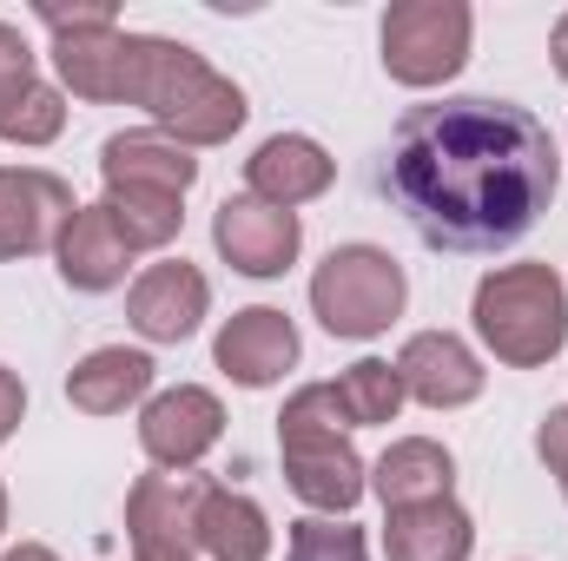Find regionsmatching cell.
Returning <instances> with one entry per match:
<instances>
[{
    "label": "cell",
    "instance_id": "obj_1",
    "mask_svg": "<svg viewBox=\"0 0 568 561\" xmlns=\"http://www.w3.org/2000/svg\"><path fill=\"white\" fill-rule=\"evenodd\" d=\"M562 152L516 100H436L410 106L390 133L384 192L436 252H503L556 198Z\"/></svg>",
    "mask_w": 568,
    "mask_h": 561
},
{
    "label": "cell",
    "instance_id": "obj_2",
    "mask_svg": "<svg viewBox=\"0 0 568 561\" xmlns=\"http://www.w3.org/2000/svg\"><path fill=\"white\" fill-rule=\"evenodd\" d=\"M126 106H145L152 133L179 140L185 152L192 145H225L245 126V93L205 53H192L179 40H159V33L133 40V93H126Z\"/></svg>",
    "mask_w": 568,
    "mask_h": 561
},
{
    "label": "cell",
    "instance_id": "obj_3",
    "mask_svg": "<svg viewBox=\"0 0 568 561\" xmlns=\"http://www.w3.org/2000/svg\"><path fill=\"white\" fill-rule=\"evenodd\" d=\"M278 456L284 476L297 489V502H311L317 516H351L371 489L364 456L351 449V417L337 404L331 384H304L278 417Z\"/></svg>",
    "mask_w": 568,
    "mask_h": 561
},
{
    "label": "cell",
    "instance_id": "obj_4",
    "mask_svg": "<svg viewBox=\"0 0 568 561\" xmlns=\"http://www.w3.org/2000/svg\"><path fill=\"white\" fill-rule=\"evenodd\" d=\"M476 337L509 370H536L568 344V284L549 265H503L476 284Z\"/></svg>",
    "mask_w": 568,
    "mask_h": 561
},
{
    "label": "cell",
    "instance_id": "obj_5",
    "mask_svg": "<svg viewBox=\"0 0 568 561\" xmlns=\"http://www.w3.org/2000/svg\"><path fill=\"white\" fill-rule=\"evenodd\" d=\"M404 297H410V278H404V265H397L384 245H337V252L317 265V278H311V310H317V324H324L331 337H351V344L390 330V324L404 317Z\"/></svg>",
    "mask_w": 568,
    "mask_h": 561
},
{
    "label": "cell",
    "instance_id": "obj_6",
    "mask_svg": "<svg viewBox=\"0 0 568 561\" xmlns=\"http://www.w3.org/2000/svg\"><path fill=\"white\" fill-rule=\"evenodd\" d=\"M476 13L463 0H397L384 13V73L397 86H443L469 60Z\"/></svg>",
    "mask_w": 568,
    "mask_h": 561
},
{
    "label": "cell",
    "instance_id": "obj_7",
    "mask_svg": "<svg viewBox=\"0 0 568 561\" xmlns=\"http://www.w3.org/2000/svg\"><path fill=\"white\" fill-rule=\"evenodd\" d=\"M225 436V404L199 384H179V390H159L140 410V449L152 456V469H172V476H192Z\"/></svg>",
    "mask_w": 568,
    "mask_h": 561
},
{
    "label": "cell",
    "instance_id": "obj_8",
    "mask_svg": "<svg viewBox=\"0 0 568 561\" xmlns=\"http://www.w3.org/2000/svg\"><path fill=\"white\" fill-rule=\"evenodd\" d=\"M212 245H219V258H225L232 272H245V278H284V272L297 265L304 225H297V212L265 205V198L245 192V198H225V205H219Z\"/></svg>",
    "mask_w": 568,
    "mask_h": 561
},
{
    "label": "cell",
    "instance_id": "obj_9",
    "mask_svg": "<svg viewBox=\"0 0 568 561\" xmlns=\"http://www.w3.org/2000/svg\"><path fill=\"white\" fill-rule=\"evenodd\" d=\"M205 476H172L152 469L126 496V536L133 555H199V502H205Z\"/></svg>",
    "mask_w": 568,
    "mask_h": 561
},
{
    "label": "cell",
    "instance_id": "obj_10",
    "mask_svg": "<svg viewBox=\"0 0 568 561\" xmlns=\"http://www.w3.org/2000/svg\"><path fill=\"white\" fill-rule=\"evenodd\" d=\"M73 212L80 205H73L67 178H53L40 165H0V265L60 245V232H67Z\"/></svg>",
    "mask_w": 568,
    "mask_h": 561
},
{
    "label": "cell",
    "instance_id": "obj_11",
    "mask_svg": "<svg viewBox=\"0 0 568 561\" xmlns=\"http://www.w3.org/2000/svg\"><path fill=\"white\" fill-rule=\"evenodd\" d=\"M205 310H212V284L185 258H165V265L140 272V284L126 290V317L145 344H185L205 324Z\"/></svg>",
    "mask_w": 568,
    "mask_h": 561
},
{
    "label": "cell",
    "instance_id": "obj_12",
    "mask_svg": "<svg viewBox=\"0 0 568 561\" xmlns=\"http://www.w3.org/2000/svg\"><path fill=\"white\" fill-rule=\"evenodd\" d=\"M219 370L239 384V390H272L284 370L297 364V324L272 310V304H252V310H232V324L219 330L212 344Z\"/></svg>",
    "mask_w": 568,
    "mask_h": 561
},
{
    "label": "cell",
    "instance_id": "obj_13",
    "mask_svg": "<svg viewBox=\"0 0 568 561\" xmlns=\"http://www.w3.org/2000/svg\"><path fill=\"white\" fill-rule=\"evenodd\" d=\"M397 377H404V397H417L424 410H463L483 397V364L449 330H417L397 350Z\"/></svg>",
    "mask_w": 568,
    "mask_h": 561
},
{
    "label": "cell",
    "instance_id": "obj_14",
    "mask_svg": "<svg viewBox=\"0 0 568 561\" xmlns=\"http://www.w3.org/2000/svg\"><path fill=\"white\" fill-rule=\"evenodd\" d=\"M331 178H337V159H331L317 140H304V133H272V140L245 159V185H252V198L284 205V212L324 198Z\"/></svg>",
    "mask_w": 568,
    "mask_h": 561
},
{
    "label": "cell",
    "instance_id": "obj_15",
    "mask_svg": "<svg viewBox=\"0 0 568 561\" xmlns=\"http://www.w3.org/2000/svg\"><path fill=\"white\" fill-rule=\"evenodd\" d=\"M133 40L140 33H120V27H73V33H53V67L80 100L106 106L133 93Z\"/></svg>",
    "mask_w": 568,
    "mask_h": 561
},
{
    "label": "cell",
    "instance_id": "obj_16",
    "mask_svg": "<svg viewBox=\"0 0 568 561\" xmlns=\"http://www.w3.org/2000/svg\"><path fill=\"white\" fill-rule=\"evenodd\" d=\"M100 178H106V192L133 185V192H172V198H185L192 178H199V159L179 140H165V133H113V140L100 145Z\"/></svg>",
    "mask_w": 568,
    "mask_h": 561
},
{
    "label": "cell",
    "instance_id": "obj_17",
    "mask_svg": "<svg viewBox=\"0 0 568 561\" xmlns=\"http://www.w3.org/2000/svg\"><path fill=\"white\" fill-rule=\"evenodd\" d=\"M53 258H60V278L73 284V290H87V297H93V290L126 284L133 245L120 238V225H113V212H106V205H80V212L67 218V232H60Z\"/></svg>",
    "mask_w": 568,
    "mask_h": 561
},
{
    "label": "cell",
    "instance_id": "obj_18",
    "mask_svg": "<svg viewBox=\"0 0 568 561\" xmlns=\"http://www.w3.org/2000/svg\"><path fill=\"white\" fill-rule=\"evenodd\" d=\"M371 489H377V502H384V509L449 502V489H456V462H449V449H443V442H429V436H404V442H390V449L377 456Z\"/></svg>",
    "mask_w": 568,
    "mask_h": 561
},
{
    "label": "cell",
    "instance_id": "obj_19",
    "mask_svg": "<svg viewBox=\"0 0 568 561\" xmlns=\"http://www.w3.org/2000/svg\"><path fill=\"white\" fill-rule=\"evenodd\" d=\"M145 390H152V357L126 350V344H106V350L80 357L73 377H67V404L87 410V417H120L126 404H140Z\"/></svg>",
    "mask_w": 568,
    "mask_h": 561
},
{
    "label": "cell",
    "instance_id": "obj_20",
    "mask_svg": "<svg viewBox=\"0 0 568 561\" xmlns=\"http://www.w3.org/2000/svg\"><path fill=\"white\" fill-rule=\"evenodd\" d=\"M476 522L456 502H424V509H390L384 522V555L390 561H469Z\"/></svg>",
    "mask_w": 568,
    "mask_h": 561
},
{
    "label": "cell",
    "instance_id": "obj_21",
    "mask_svg": "<svg viewBox=\"0 0 568 561\" xmlns=\"http://www.w3.org/2000/svg\"><path fill=\"white\" fill-rule=\"evenodd\" d=\"M199 549L212 561H265L272 555V522L252 496L212 482L205 502H199Z\"/></svg>",
    "mask_w": 568,
    "mask_h": 561
},
{
    "label": "cell",
    "instance_id": "obj_22",
    "mask_svg": "<svg viewBox=\"0 0 568 561\" xmlns=\"http://www.w3.org/2000/svg\"><path fill=\"white\" fill-rule=\"evenodd\" d=\"M106 212H113V225H120V238L133 245V252H159V245H172L179 238V225H185V198H172V192H133V185H120V192H106L100 198Z\"/></svg>",
    "mask_w": 568,
    "mask_h": 561
},
{
    "label": "cell",
    "instance_id": "obj_23",
    "mask_svg": "<svg viewBox=\"0 0 568 561\" xmlns=\"http://www.w3.org/2000/svg\"><path fill=\"white\" fill-rule=\"evenodd\" d=\"M331 390H337L351 429H364V422H397V410H404V377H397V364H384V357L351 364Z\"/></svg>",
    "mask_w": 568,
    "mask_h": 561
},
{
    "label": "cell",
    "instance_id": "obj_24",
    "mask_svg": "<svg viewBox=\"0 0 568 561\" xmlns=\"http://www.w3.org/2000/svg\"><path fill=\"white\" fill-rule=\"evenodd\" d=\"M284 561H371V549H364V529L331 522V516H304V522H291Z\"/></svg>",
    "mask_w": 568,
    "mask_h": 561
},
{
    "label": "cell",
    "instance_id": "obj_25",
    "mask_svg": "<svg viewBox=\"0 0 568 561\" xmlns=\"http://www.w3.org/2000/svg\"><path fill=\"white\" fill-rule=\"evenodd\" d=\"M40 86H47V80L33 73V47H27V33L0 20V120H7L13 106H27Z\"/></svg>",
    "mask_w": 568,
    "mask_h": 561
},
{
    "label": "cell",
    "instance_id": "obj_26",
    "mask_svg": "<svg viewBox=\"0 0 568 561\" xmlns=\"http://www.w3.org/2000/svg\"><path fill=\"white\" fill-rule=\"evenodd\" d=\"M53 33H73V27H120V13H113V0H87V7H60V0H40L33 7Z\"/></svg>",
    "mask_w": 568,
    "mask_h": 561
},
{
    "label": "cell",
    "instance_id": "obj_27",
    "mask_svg": "<svg viewBox=\"0 0 568 561\" xmlns=\"http://www.w3.org/2000/svg\"><path fill=\"white\" fill-rule=\"evenodd\" d=\"M536 456L549 462V476L562 482V496H568V404L542 417V429H536Z\"/></svg>",
    "mask_w": 568,
    "mask_h": 561
},
{
    "label": "cell",
    "instance_id": "obj_28",
    "mask_svg": "<svg viewBox=\"0 0 568 561\" xmlns=\"http://www.w3.org/2000/svg\"><path fill=\"white\" fill-rule=\"evenodd\" d=\"M20 417H27V390H20V377L0 364V442L20 429Z\"/></svg>",
    "mask_w": 568,
    "mask_h": 561
},
{
    "label": "cell",
    "instance_id": "obj_29",
    "mask_svg": "<svg viewBox=\"0 0 568 561\" xmlns=\"http://www.w3.org/2000/svg\"><path fill=\"white\" fill-rule=\"evenodd\" d=\"M549 60H556V73L568 80V13L556 20V33H549Z\"/></svg>",
    "mask_w": 568,
    "mask_h": 561
},
{
    "label": "cell",
    "instance_id": "obj_30",
    "mask_svg": "<svg viewBox=\"0 0 568 561\" xmlns=\"http://www.w3.org/2000/svg\"><path fill=\"white\" fill-rule=\"evenodd\" d=\"M0 561H60L53 549H40V542H20V549H7Z\"/></svg>",
    "mask_w": 568,
    "mask_h": 561
},
{
    "label": "cell",
    "instance_id": "obj_31",
    "mask_svg": "<svg viewBox=\"0 0 568 561\" xmlns=\"http://www.w3.org/2000/svg\"><path fill=\"white\" fill-rule=\"evenodd\" d=\"M133 561H199V555H133Z\"/></svg>",
    "mask_w": 568,
    "mask_h": 561
},
{
    "label": "cell",
    "instance_id": "obj_32",
    "mask_svg": "<svg viewBox=\"0 0 568 561\" xmlns=\"http://www.w3.org/2000/svg\"><path fill=\"white\" fill-rule=\"evenodd\" d=\"M0 529H7V489H0Z\"/></svg>",
    "mask_w": 568,
    "mask_h": 561
}]
</instances>
